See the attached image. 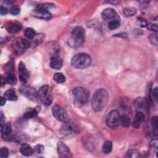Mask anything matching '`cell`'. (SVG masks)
Masks as SVG:
<instances>
[{"mask_svg": "<svg viewBox=\"0 0 158 158\" xmlns=\"http://www.w3.org/2000/svg\"><path fill=\"white\" fill-rule=\"evenodd\" d=\"M109 101V93L106 90L99 88L95 92L92 99V106L94 111L99 112L107 105Z\"/></svg>", "mask_w": 158, "mask_h": 158, "instance_id": "1", "label": "cell"}, {"mask_svg": "<svg viewBox=\"0 0 158 158\" xmlns=\"http://www.w3.org/2000/svg\"><path fill=\"white\" fill-rule=\"evenodd\" d=\"M30 47V42L22 38L15 39L12 44V48L14 53L19 55L24 53Z\"/></svg>", "mask_w": 158, "mask_h": 158, "instance_id": "5", "label": "cell"}, {"mask_svg": "<svg viewBox=\"0 0 158 158\" xmlns=\"http://www.w3.org/2000/svg\"><path fill=\"white\" fill-rule=\"evenodd\" d=\"M9 155V150L7 148L3 147L1 149L0 151V157L2 158H6L8 157Z\"/></svg>", "mask_w": 158, "mask_h": 158, "instance_id": "36", "label": "cell"}, {"mask_svg": "<svg viewBox=\"0 0 158 158\" xmlns=\"http://www.w3.org/2000/svg\"><path fill=\"white\" fill-rule=\"evenodd\" d=\"M147 27L148 29L152 31H154L156 32H157V27L156 24H149L147 25Z\"/></svg>", "mask_w": 158, "mask_h": 158, "instance_id": "42", "label": "cell"}, {"mask_svg": "<svg viewBox=\"0 0 158 158\" xmlns=\"http://www.w3.org/2000/svg\"><path fill=\"white\" fill-rule=\"evenodd\" d=\"M71 35V38L69 40V45L73 48L81 47L85 41V29L81 26H77L72 30Z\"/></svg>", "mask_w": 158, "mask_h": 158, "instance_id": "2", "label": "cell"}, {"mask_svg": "<svg viewBox=\"0 0 158 158\" xmlns=\"http://www.w3.org/2000/svg\"><path fill=\"white\" fill-rule=\"evenodd\" d=\"M54 7V5L53 4H50V3H45V4H41V5H38L37 8H41V9H46V10H49L51 8H53Z\"/></svg>", "mask_w": 158, "mask_h": 158, "instance_id": "38", "label": "cell"}, {"mask_svg": "<svg viewBox=\"0 0 158 158\" xmlns=\"http://www.w3.org/2000/svg\"><path fill=\"white\" fill-rule=\"evenodd\" d=\"M102 17L104 20L108 22L113 20L120 21V17L117 15L116 11L112 8L105 9L102 13Z\"/></svg>", "mask_w": 158, "mask_h": 158, "instance_id": "9", "label": "cell"}, {"mask_svg": "<svg viewBox=\"0 0 158 158\" xmlns=\"http://www.w3.org/2000/svg\"><path fill=\"white\" fill-rule=\"evenodd\" d=\"M150 40L151 43L155 46H157L158 44V38H157V35L156 34H151L150 37Z\"/></svg>", "mask_w": 158, "mask_h": 158, "instance_id": "39", "label": "cell"}, {"mask_svg": "<svg viewBox=\"0 0 158 158\" xmlns=\"http://www.w3.org/2000/svg\"><path fill=\"white\" fill-rule=\"evenodd\" d=\"M150 102L147 99L143 97H140L135 100V106L138 111L142 112V111H146L149 108Z\"/></svg>", "mask_w": 158, "mask_h": 158, "instance_id": "12", "label": "cell"}, {"mask_svg": "<svg viewBox=\"0 0 158 158\" xmlns=\"http://www.w3.org/2000/svg\"><path fill=\"white\" fill-rule=\"evenodd\" d=\"M72 92L75 99L79 104L85 105L87 103L90 95L88 91L86 88L78 87L74 88Z\"/></svg>", "mask_w": 158, "mask_h": 158, "instance_id": "4", "label": "cell"}, {"mask_svg": "<svg viewBox=\"0 0 158 158\" xmlns=\"http://www.w3.org/2000/svg\"><path fill=\"white\" fill-rule=\"evenodd\" d=\"M19 92L32 101H36L37 99V93L36 90L32 87L29 85H22L19 88Z\"/></svg>", "mask_w": 158, "mask_h": 158, "instance_id": "8", "label": "cell"}, {"mask_svg": "<svg viewBox=\"0 0 158 158\" xmlns=\"http://www.w3.org/2000/svg\"><path fill=\"white\" fill-rule=\"evenodd\" d=\"M49 89V87L47 85H44L42 86L37 93L38 98L40 99V101H43L45 98H46L48 95V91Z\"/></svg>", "mask_w": 158, "mask_h": 158, "instance_id": "21", "label": "cell"}, {"mask_svg": "<svg viewBox=\"0 0 158 158\" xmlns=\"http://www.w3.org/2000/svg\"><path fill=\"white\" fill-rule=\"evenodd\" d=\"M20 152L22 155L29 156L33 154V149L27 143H23L20 146Z\"/></svg>", "mask_w": 158, "mask_h": 158, "instance_id": "20", "label": "cell"}, {"mask_svg": "<svg viewBox=\"0 0 158 158\" xmlns=\"http://www.w3.org/2000/svg\"><path fill=\"white\" fill-rule=\"evenodd\" d=\"M120 123L123 127H129L131 124L130 117L127 115H122L121 116H120Z\"/></svg>", "mask_w": 158, "mask_h": 158, "instance_id": "23", "label": "cell"}, {"mask_svg": "<svg viewBox=\"0 0 158 158\" xmlns=\"http://www.w3.org/2000/svg\"><path fill=\"white\" fill-rule=\"evenodd\" d=\"M137 23L141 27H145L148 25L147 22H146V20L143 18H138L137 20Z\"/></svg>", "mask_w": 158, "mask_h": 158, "instance_id": "40", "label": "cell"}, {"mask_svg": "<svg viewBox=\"0 0 158 158\" xmlns=\"http://www.w3.org/2000/svg\"><path fill=\"white\" fill-rule=\"evenodd\" d=\"M38 115V111L36 109H30L26 112L24 114V118L26 119H29L37 117Z\"/></svg>", "mask_w": 158, "mask_h": 158, "instance_id": "24", "label": "cell"}, {"mask_svg": "<svg viewBox=\"0 0 158 158\" xmlns=\"http://www.w3.org/2000/svg\"><path fill=\"white\" fill-rule=\"evenodd\" d=\"M151 99L152 101H154L155 103H157L158 100V88L155 87L151 91Z\"/></svg>", "mask_w": 158, "mask_h": 158, "instance_id": "34", "label": "cell"}, {"mask_svg": "<svg viewBox=\"0 0 158 158\" xmlns=\"http://www.w3.org/2000/svg\"><path fill=\"white\" fill-rule=\"evenodd\" d=\"M0 115H1L0 116V122H1V126H2L3 125L4 122H5V116H4L2 112H1V114Z\"/></svg>", "mask_w": 158, "mask_h": 158, "instance_id": "44", "label": "cell"}, {"mask_svg": "<svg viewBox=\"0 0 158 158\" xmlns=\"http://www.w3.org/2000/svg\"><path fill=\"white\" fill-rule=\"evenodd\" d=\"M62 60L58 56H54L50 58V65L51 68L59 70L62 66Z\"/></svg>", "mask_w": 158, "mask_h": 158, "instance_id": "15", "label": "cell"}, {"mask_svg": "<svg viewBox=\"0 0 158 158\" xmlns=\"http://www.w3.org/2000/svg\"><path fill=\"white\" fill-rule=\"evenodd\" d=\"M157 139H153L150 141V146L151 148V149L157 150Z\"/></svg>", "mask_w": 158, "mask_h": 158, "instance_id": "41", "label": "cell"}, {"mask_svg": "<svg viewBox=\"0 0 158 158\" xmlns=\"http://www.w3.org/2000/svg\"><path fill=\"white\" fill-rule=\"evenodd\" d=\"M32 15L37 18L49 20L51 18V14L48 10H46L41 8H36V9L32 12Z\"/></svg>", "mask_w": 158, "mask_h": 158, "instance_id": "11", "label": "cell"}, {"mask_svg": "<svg viewBox=\"0 0 158 158\" xmlns=\"http://www.w3.org/2000/svg\"><path fill=\"white\" fill-rule=\"evenodd\" d=\"M1 133L2 137L4 140L9 139L11 137V133H12V127L10 123H8L2 126Z\"/></svg>", "mask_w": 158, "mask_h": 158, "instance_id": "16", "label": "cell"}, {"mask_svg": "<svg viewBox=\"0 0 158 158\" xmlns=\"http://www.w3.org/2000/svg\"><path fill=\"white\" fill-rule=\"evenodd\" d=\"M24 35L29 39H33L36 36V33L33 29L27 28L24 31Z\"/></svg>", "mask_w": 158, "mask_h": 158, "instance_id": "27", "label": "cell"}, {"mask_svg": "<svg viewBox=\"0 0 158 158\" xmlns=\"http://www.w3.org/2000/svg\"><path fill=\"white\" fill-rule=\"evenodd\" d=\"M123 12L126 16L131 17V16H135L137 14V9L134 8L128 7V8L124 9Z\"/></svg>", "mask_w": 158, "mask_h": 158, "instance_id": "28", "label": "cell"}, {"mask_svg": "<svg viewBox=\"0 0 158 158\" xmlns=\"http://www.w3.org/2000/svg\"><path fill=\"white\" fill-rule=\"evenodd\" d=\"M44 150V147L41 144L36 145L34 148L33 149V154L35 155H38L43 153Z\"/></svg>", "mask_w": 158, "mask_h": 158, "instance_id": "32", "label": "cell"}, {"mask_svg": "<svg viewBox=\"0 0 158 158\" xmlns=\"http://www.w3.org/2000/svg\"><path fill=\"white\" fill-rule=\"evenodd\" d=\"M57 150L58 156L60 157H72V153L67 147V146L63 142L59 141L57 145Z\"/></svg>", "mask_w": 158, "mask_h": 158, "instance_id": "10", "label": "cell"}, {"mask_svg": "<svg viewBox=\"0 0 158 158\" xmlns=\"http://www.w3.org/2000/svg\"><path fill=\"white\" fill-rule=\"evenodd\" d=\"M44 37H45V35L44 34H43V33H40V34H38L37 35H36L35 38H33V40H34L35 43L38 44V43H40L43 40Z\"/></svg>", "mask_w": 158, "mask_h": 158, "instance_id": "37", "label": "cell"}, {"mask_svg": "<svg viewBox=\"0 0 158 158\" xmlns=\"http://www.w3.org/2000/svg\"><path fill=\"white\" fill-rule=\"evenodd\" d=\"M144 119H145V116L143 112L140 111H138L137 112L136 115H135L134 120L132 123V127L135 129H138L141 126V123L144 120Z\"/></svg>", "mask_w": 158, "mask_h": 158, "instance_id": "17", "label": "cell"}, {"mask_svg": "<svg viewBox=\"0 0 158 158\" xmlns=\"http://www.w3.org/2000/svg\"><path fill=\"white\" fill-rule=\"evenodd\" d=\"M112 148V144L110 141H106L103 145V148H102V151L104 154H109Z\"/></svg>", "mask_w": 158, "mask_h": 158, "instance_id": "25", "label": "cell"}, {"mask_svg": "<svg viewBox=\"0 0 158 158\" xmlns=\"http://www.w3.org/2000/svg\"><path fill=\"white\" fill-rule=\"evenodd\" d=\"M6 82L9 85H16L17 83L16 77L13 74H9L6 77Z\"/></svg>", "mask_w": 158, "mask_h": 158, "instance_id": "29", "label": "cell"}, {"mask_svg": "<svg viewBox=\"0 0 158 158\" xmlns=\"http://www.w3.org/2000/svg\"><path fill=\"white\" fill-rule=\"evenodd\" d=\"M53 79L57 84H63L65 81V77L62 73H56L54 75Z\"/></svg>", "mask_w": 158, "mask_h": 158, "instance_id": "26", "label": "cell"}, {"mask_svg": "<svg viewBox=\"0 0 158 158\" xmlns=\"http://www.w3.org/2000/svg\"><path fill=\"white\" fill-rule=\"evenodd\" d=\"M52 112L54 117L59 121L66 122L69 120V118L65 111L61 106L55 105L52 108Z\"/></svg>", "mask_w": 158, "mask_h": 158, "instance_id": "7", "label": "cell"}, {"mask_svg": "<svg viewBox=\"0 0 158 158\" xmlns=\"http://www.w3.org/2000/svg\"><path fill=\"white\" fill-rule=\"evenodd\" d=\"M8 11L7 9V8L2 6L1 8H0V14H1V15H2V16L6 15L8 14Z\"/></svg>", "mask_w": 158, "mask_h": 158, "instance_id": "43", "label": "cell"}, {"mask_svg": "<svg viewBox=\"0 0 158 158\" xmlns=\"http://www.w3.org/2000/svg\"><path fill=\"white\" fill-rule=\"evenodd\" d=\"M140 156L139 154V153L135 150H129L126 154V157H130V158H136V157H139Z\"/></svg>", "mask_w": 158, "mask_h": 158, "instance_id": "30", "label": "cell"}, {"mask_svg": "<svg viewBox=\"0 0 158 158\" xmlns=\"http://www.w3.org/2000/svg\"><path fill=\"white\" fill-rule=\"evenodd\" d=\"M6 98H5V97H1V98H0V101H1V103H0V104H1V105H1V106H3L5 104V103H6Z\"/></svg>", "mask_w": 158, "mask_h": 158, "instance_id": "45", "label": "cell"}, {"mask_svg": "<svg viewBox=\"0 0 158 158\" xmlns=\"http://www.w3.org/2000/svg\"><path fill=\"white\" fill-rule=\"evenodd\" d=\"M151 126L153 129L154 133L157 135V128H158V120H157V117L154 116L151 119Z\"/></svg>", "mask_w": 158, "mask_h": 158, "instance_id": "31", "label": "cell"}, {"mask_svg": "<svg viewBox=\"0 0 158 158\" xmlns=\"http://www.w3.org/2000/svg\"><path fill=\"white\" fill-rule=\"evenodd\" d=\"M120 26V21L117 20H113L109 22L108 27L111 30H115L117 29Z\"/></svg>", "mask_w": 158, "mask_h": 158, "instance_id": "33", "label": "cell"}, {"mask_svg": "<svg viewBox=\"0 0 158 158\" xmlns=\"http://www.w3.org/2000/svg\"><path fill=\"white\" fill-rule=\"evenodd\" d=\"M4 97L9 101H16L17 96L13 90H8L5 93Z\"/></svg>", "mask_w": 158, "mask_h": 158, "instance_id": "22", "label": "cell"}, {"mask_svg": "<svg viewBox=\"0 0 158 158\" xmlns=\"http://www.w3.org/2000/svg\"><path fill=\"white\" fill-rule=\"evenodd\" d=\"M91 64L92 58L86 53H80L75 55L71 61L72 67L79 69L87 68Z\"/></svg>", "mask_w": 158, "mask_h": 158, "instance_id": "3", "label": "cell"}, {"mask_svg": "<svg viewBox=\"0 0 158 158\" xmlns=\"http://www.w3.org/2000/svg\"><path fill=\"white\" fill-rule=\"evenodd\" d=\"M19 71L20 73L19 78L21 81L23 82H26L29 78L30 74L28 70L26 68V65L22 61L20 62L19 64Z\"/></svg>", "mask_w": 158, "mask_h": 158, "instance_id": "13", "label": "cell"}, {"mask_svg": "<svg viewBox=\"0 0 158 158\" xmlns=\"http://www.w3.org/2000/svg\"><path fill=\"white\" fill-rule=\"evenodd\" d=\"M106 125L112 129H117L120 124V115L117 110H112L106 118Z\"/></svg>", "mask_w": 158, "mask_h": 158, "instance_id": "6", "label": "cell"}, {"mask_svg": "<svg viewBox=\"0 0 158 158\" xmlns=\"http://www.w3.org/2000/svg\"><path fill=\"white\" fill-rule=\"evenodd\" d=\"M47 51L49 53H51L54 56H57L59 51V44L56 42H51L48 44Z\"/></svg>", "mask_w": 158, "mask_h": 158, "instance_id": "19", "label": "cell"}, {"mask_svg": "<svg viewBox=\"0 0 158 158\" xmlns=\"http://www.w3.org/2000/svg\"><path fill=\"white\" fill-rule=\"evenodd\" d=\"M9 13L13 16H17L20 13V8L18 6H13L10 9Z\"/></svg>", "mask_w": 158, "mask_h": 158, "instance_id": "35", "label": "cell"}, {"mask_svg": "<svg viewBox=\"0 0 158 158\" xmlns=\"http://www.w3.org/2000/svg\"><path fill=\"white\" fill-rule=\"evenodd\" d=\"M62 130L67 134H74L78 132V128L74 123L70 122L69 120L68 122H64L62 126Z\"/></svg>", "mask_w": 158, "mask_h": 158, "instance_id": "14", "label": "cell"}, {"mask_svg": "<svg viewBox=\"0 0 158 158\" xmlns=\"http://www.w3.org/2000/svg\"><path fill=\"white\" fill-rule=\"evenodd\" d=\"M14 2L13 1H5L4 3L6 4H8V5H11V4H13Z\"/></svg>", "mask_w": 158, "mask_h": 158, "instance_id": "46", "label": "cell"}, {"mask_svg": "<svg viewBox=\"0 0 158 158\" xmlns=\"http://www.w3.org/2000/svg\"><path fill=\"white\" fill-rule=\"evenodd\" d=\"M6 28L8 32L11 33H16L21 30L22 25L19 22L13 21L9 22Z\"/></svg>", "mask_w": 158, "mask_h": 158, "instance_id": "18", "label": "cell"}]
</instances>
